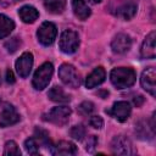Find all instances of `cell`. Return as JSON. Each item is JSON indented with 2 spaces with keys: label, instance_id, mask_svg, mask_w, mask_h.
Wrapping results in <instances>:
<instances>
[{
  "label": "cell",
  "instance_id": "cell-1",
  "mask_svg": "<svg viewBox=\"0 0 156 156\" xmlns=\"http://www.w3.org/2000/svg\"><path fill=\"white\" fill-rule=\"evenodd\" d=\"M110 79L111 83L117 88V89H126L132 87L135 83L136 74L134 69L128 68V67H118L113 68L110 73Z\"/></svg>",
  "mask_w": 156,
  "mask_h": 156
},
{
  "label": "cell",
  "instance_id": "cell-2",
  "mask_svg": "<svg viewBox=\"0 0 156 156\" xmlns=\"http://www.w3.org/2000/svg\"><path fill=\"white\" fill-rule=\"evenodd\" d=\"M54 72V66L51 62H44L34 73L32 84L37 90H43L45 89L50 80H51V76Z\"/></svg>",
  "mask_w": 156,
  "mask_h": 156
},
{
  "label": "cell",
  "instance_id": "cell-3",
  "mask_svg": "<svg viewBox=\"0 0 156 156\" xmlns=\"http://www.w3.org/2000/svg\"><path fill=\"white\" fill-rule=\"evenodd\" d=\"M58 77L61 82L69 88L76 89V88H79L80 85V76L72 65H68V63L61 65L58 68Z\"/></svg>",
  "mask_w": 156,
  "mask_h": 156
},
{
  "label": "cell",
  "instance_id": "cell-4",
  "mask_svg": "<svg viewBox=\"0 0 156 156\" xmlns=\"http://www.w3.org/2000/svg\"><path fill=\"white\" fill-rule=\"evenodd\" d=\"M71 108L67 106H57L51 108L49 112L43 115V119L48 121L50 123H54L56 126H63L68 122L71 116Z\"/></svg>",
  "mask_w": 156,
  "mask_h": 156
},
{
  "label": "cell",
  "instance_id": "cell-5",
  "mask_svg": "<svg viewBox=\"0 0 156 156\" xmlns=\"http://www.w3.org/2000/svg\"><path fill=\"white\" fill-rule=\"evenodd\" d=\"M60 49L65 54H73L79 46V38L74 30L67 29L61 34L60 38Z\"/></svg>",
  "mask_w": 156,
  "mask_h": 156
},
{
  "label": "cell",
  "instance_id": "cell-6",
  "mask_svg": "<svg viewBox=\"0 0 156 156\" xmlns=\"http://www.w3.org/2000/svg\"><path fill=\"white\" fill-rule=\"evenodd\" d=\"M111 150L115 155H132L134 154L133 144L126 135H117L111 141Z\"/></svg>",
  "mask_w": 156,
  "mask_h": 156
},
{
  "label": "cell",
  "instance_id": "cell-7",
  "mask_svg": "<svg viewBox=\"0 0 156 156\" xmlns=\"http://www.w3.org/2000/svg\"><path fill=\"white\" fill-rule=\"evenodd\" d=\"M56 34H57L56 26L51 22H44L37 32L38 40L45 46H49L54 43V40L56 38Z\"/></svg>",
  "mask_w": 156,
  "mask_h": 156
},
{
  "label": "cell",
  "instance_id": "cell-8",
  "mask_svg": "<svg viewBox=\"0 0 156 156\" xmlns=\"http://www.w3.org/2000/svg\"><path fill=\"white\" fill-rule=\"evenodd\" d=\"M130 105L127 101H117L113 104V106L110 110H106V113L111 115L119 122H124L128 119L130 115Z\"/></svg>",
  "mask_w": 156,
  "mask_h": 156
},
{
  "label": "cell",
  "instance_id": "cell-9",
  "mask_svg": "<svg viewBox=\"0 0 156 156\" xmlns=\"http://www.w3.org/2000/svg\"><path fill=\"white\" fill-rule=\"evenodd\" d=\"M20 115L12 105H5L0 112V127L6 128L9 126L16 124L20 121Z\"/></svg>",
  "mask_w": 156,
  "mask_h": 156
},
{
  "label": "cell",
  "instance_id": "cell-10",
  "mask_svg": "<svg viewBox=\"0 0 156 156\" xmlns=\"http://www.w3.org/2000/svg\"><path fill=\"white\" fill-rule=\"evenodd\" d=\"M156 71L154 67H149L146 68L143 73H141V78H140V83L141 87L152 96H155L156 94Z\"/></svg>",
  "mask_w": 156,
  "mask_h": 156
},
{
  "label": "cell",
  "instance_id": "cell-11",
  "mask_svg": "<svg viewBox=\"0 0 156 156\" xmlns=\"http://www.w3.org/2000/svg\"><path fill=\"white\" fill-rule=\"evenodd\" d=\"M33 66V55L30 52H23L16 61V71L20 77L26 78L29 76Z\"/></svg>",
  "mask_w": 156,
  "mask_h": 156
},
{
  "label": "cell",
  "instance_id": "cell-12",
  "mask_svg": "<svg viewBox=\"0 0 156 156\" xmlns=\"http://www.w3.org/2000/svg\"><path fill=\"white\" fill-rule=\"evenodd\" d=\"M130 46H132V39L129 35L124 33L117 34L111 43V49L116 54H124L130 49Z\"/></svg>",
  "mask_w": 156,
  "mask_h": 156
},
{
  "label": "cell",
  "instance_id": "cell-13",
  "mask_svg": "<svg viewBox=\"0 0 156 156\" xmlns=\"http://www.w3.org/2000/svg\"><path fill=\"white\" fill-rule=\"evenodd\" d=\"M155 40H156V33L151 32L144 40L140 54L143 58H155L156 56V46H155Z\"/></svg>",
  "mask_w": 156,
  "mask_h": 156
},
{
  "label": "cell",
  "instance_id": "cell-14",
  "mask_svg": "<svg viewBox=\"0 0 156 156\" xmlns=\"http://www.w3.org/2000/svg\"><path fill=\"white\" fill-rule=\"evenodd\" d=\"M52 155H58V156H71L77 154V146L73 143L69 141H60L57 145H52L50 149Z\"/></svg>",
  "mask_w": 156,
  "mask_h": 156
},
{
  "label": "cell",
  "instance_id": "cell-15",
  "mask_svg": "<svg viewBox=\"0 0 156 156\" xmlns=\"http://www.w3.org/2000/svg\"><path fill=\"white\" fill-rule=\"evenodd\" d=\"M106 78V72L102 67H96L85 79V87L88 89H93L98 85H100Z\"/></svg>",
  "mask_w": 156,
  "mask_h": 156
},
{
  "label": "cell",
  "instance_id": "cell-16",
  "mask_svg": "<svg viewBox=\"0 0 156 156\" xmlns=\"http://www.w3.org/2000/svg\"><path fill=\"white\" fill-rule=\"evenodd\" d=\"M72 9L74 15L82 21L87 20L91 13L89 6L85 4L84 0H72Z\"/></svg>",
  "mask_w": 156,
  "mask_h": 156
},
{
  "label": "cell",
  "instance_id": "cell-17",
  "mask_svg": "<svg viewBox=\"0 0 156 156\" xmlns=\"http://www.w3.org/2000/svg\"><path fill=\"white\" fill-rule=\"evenodd\" d=\"M18 16L21 17V20L24 23H33L39 17V12L35 7L27 5V6H23L18 10Z\"/></svg>",
  "mask_w": 156,
  "mask_h": 156
},
{
  "label": "cell",
  "instance_id": "cell-18",
  "mask_svg": "<svg viewBox=\"0 0 156 156\" xmlns=\"http://www.w3.org/2000/svg\"><path fill=\"white\" fill-rule=\"evenodd\" d=\"M48 96H49V99H50L51 101H54V102H60V104H66V102H69V100H71L69 95L66 94L62 88L56 87V85L52 87V88L49 90Z\"/></svg>",
  "mask_w": 156,
  "mask_h": 156
},
{
  "label": "cell",
  "instance_id": "cell-19",
  "mask_svg": "<svg viewBox=\"0 0 156 156\" xmlns=\"http://www.w3.org/2000/svg\"><path fill=\"white\" fill-rule=\"evenodd\" d=\"M13 28H15L13 21L11 18H9L7 16L0 13V39L10 35V33L13 30Z\"/></svg>",
  "mask_w": 156,
  "mask_h": 156
},
{
  "label": "cell",
  "instance_id": "cell-20",
  "mask_svg": "<svg viewBox=\"0 0 156 156\" xmlns=\"http://www.w3.org/2000/svg\"><path fill=\"white\" fill-rule=\"evenodd\" d=\"M45 9L54 15H58L63 12L66 7V0H44Z\"/></svg>",
  "mask_w": 156,
  "mask_h": 156
},
{
  "label": "cell",
  "instance_id": "cell-21",
  "mask_svg": "<svg viewBox=\"0 0 156 156\" xmlns=\"http://www.w3.org/2000/svg\"><path fill=\"white\" fill-rule=\"evenodd\" d=\"M136 10H138L136 5H134V4H126V5L121 6L117 10L116 15L119 18H122V20H130V18H133L135 16Z\"/></svg>",
  "mask_w": 156,
  "mask_h": 156
},
{
  "label": "cell",
  "instance_id": "cell-22",
  "mask_svg": "<svg viewBox=\"0 0 156 156\" xmlns=\"http://www.w3.org/2000/svg\"><path fill=\"white\" fill-rule=\"evenodd\" d=\"M34 138H35V140L38 141L39 146H44V147L51 149L52 144H51V140H50V138H49V133H48L45 129L35 128V130H34Z\"/></svg>",
  "mask_w": 156,
  "mask_h": 156
},
{
  "label": "cell",
  "instance_id": "cell-23",
  "mask_svg": "<svg viewBox=\"0 0 156 156\" xmlns=\"http://www.w3.org/2000/svg\"><path fill=\"white\" fill-rule=\"evenodd\" d=\"M4 155L5 156H20L21 155V150H20L18 145L13 140H10V141H7L5 144Z\"/></svg>",
  "mask_w": 156,
  "mask_h": 156
},
{
  "label": "cell",
  "instance_id": "cell-24",
  "mask_svg": "<svg viewBox=\"0 0 156 156\" xmlns=\"http://www.w3.org/2000/svg\"><path fill=\"white\" fill-rule=\"evenodd\" d=\"M24 147L27 150L28 154L30 155H38L39 154V144L38 141L35 140V138H28L26 141H24Z\"/></svg>",
  "mask_w": 156,
  "mask_h": 156
},
{
  "label": "cell",
  "instance_id": "cell-25",
  "mask_svg": "<svg viewBox=\"0 0 156 156\" xmlns=\"http://www.w3.org/2000/svg\"><path fill=\"white\" fill-rule=\"evenodd\" d=\"M69 134L73 139L76 140H83V138L87 135V129L82 126V124H78V126H73L69 130Z\"/></svg>",
  "mask_w": 156,
  "mask_h": 156
},
{
  "label": "cell",
  "instance_id": "cell-26",
  "mask_svg": "<svg viewBox=\"0 0 156 156\" xmlns=\"http://www.w3.org/2000/svg\"><path fill=\"white\" fill-rule=\"evenodd\" d=\"M94 111V104L90 101H83L79 106H78V112L83 116H88Z\"/></svg>",
  "mask_w": 156,
  "mask_h": 156
},
{
  "label": "cell",
  "instance_id": "cell-27",
  "mask_svg": "<svg viewBox=\"0 0 156 156\" xmlns=\"http://www.w3.org/2000/svg\"><path fill=\"white\" fill-rule=\"evenodd\" d=\"M20 46H21V39L18 37H13L5 43V48L7 49L9 52H15Z\"/></svg>",
  "mask_w": 156,
  "mask_h": 156
},
{
  "label": "cell",
  "instance_id": "cell-28",
  "mask_svg": "<svg viewBox=\"0 0 156 156\" xmlns=\"http://www.w3.org/2000/svg\"><path fill=\"white\" fill-rule=\"evenodd\" d=\"M89 124L95 129H100L104 126V121L100 116H91L90 119H89Z\"/></svg>",
  "mask_w": 156,
  "mask_h": 156
},
{
  "label": "cell",
  "instance_id": "cell-29",
  "mask_svg": "<svg viewBox=\"0 0 156 156\" xmlns=\"http://www.w3.org/2000/svg\"><path fill=\"white\" fill-rule=\"evenodd\" d=\"M96 145H98V138H96L95 135L88 136V140H87V143H85V150H87L88 152H91V151L95 149Z\"/></svg>",
  "mask_w": 156,
  "mask_h": 156
},
{
  "label": "cell",
  "instance_id": "cell-30",
  "mask_svg": "<svg viewBox=\"0 0 156 156\" xmlns=\"http://www.w3.org/2000/svg\"><path fill=\"white\" fill-rule=\"evenodd\" d=\"M6 82L10 83V84L15 83V77H13V73H12L11 69H7L6 71Z\"/></svg>",
  "mask_w": 156,
  "mask_h": 156
},
{
  "label": "cell",
  "instance_id": "cell-31",
  "mask_svg": "<svg viewBox=\"0 0 156 156\" xmlns=\"http://www.w3.org/2000/svg\"><path fill=\"white\" fill-rule=\"evenodd\" d=\"M133 102H134V105H136V106H140V105L144 102V96H141V95H138V96H135V98L133 99Z\"/></svg>",
  "mask_w": 156,
  "mask_h": 156
},
{
  "label": "cell",
  "instance_id": "cell-32",
  "mask_svg": "<svg viewBox=\"0 0 156 156\" xmlns=\"http://www.w3.org/2000/svg\"><path fill=\"white\" fill-rule=\"evenodd\" d=\"M101 0H89V2H91V4H99Z\"/></svg>",
  "mask_w": 156,
  "mask_h": 156
}]
</instances>
